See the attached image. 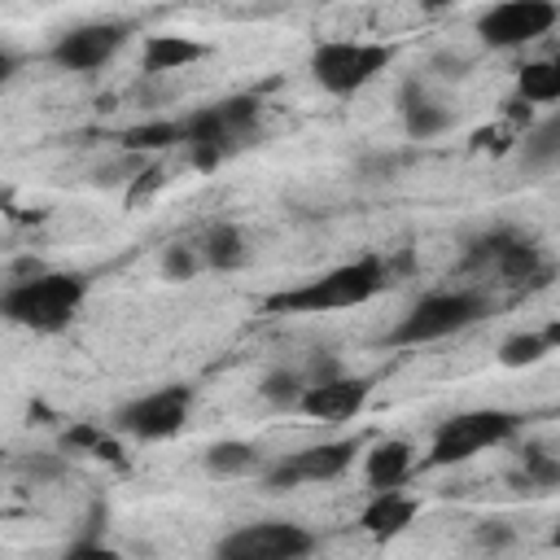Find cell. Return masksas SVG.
<instances>
[{"mask_svg":"<svg viewBox=\"0 0 560 560\" xmlns=\"http://www.w3.org/2000/svg\"><path fill=\"white\" fill-rule=\"evenodd\" d=\"M368 394H372V381H363V376H328V381H311L306 385L298 411L311 416V420L332 424V420L359 416L363 402H368Z\"/></svg>","mask_w":560,"mask_h":560,"instance_id":"cell-13","label":"cell"},{"mask_svg":"<svg viewBox=\"0 0 560 560\" xmlns=\"http://www.w3.org/2000/svg\"><path fill=\"white\" fill-rule=\"evenodd\" d=\"M306 385H311V381H302L293 368H276V372H267V376H262V385H258V389H262V398H267V402H276V407H298V402H302V394H306Z\"/></svg>","mask_w":560,"mask_h":560,"instance_id":"cell-24","label":"cell"},{"mask_svg":"<svg viewBox=\"0 0 560 560\" xmlns=\"http://www.w3.org/2000/svg\"><path fill=\"white\" fill-rule=\"evenodd\" d=\"M411 464H416L411 442H402V438H385V442H376V446L368 451L363 472H368V486L381 494V490H398V486L411 477Z\"/></svg>","mask_w":560,"mask_h":560,"instance_id":"cell-15","label":"cell"},{"mask_svg":"<svg viewBox=\"0 0 560 560\" xmlns=\"http://www.w3.org/2000/svg\"><path fill=\"white\" fill-rule=\"evenodd\" d=\"M494 311V302L481 289H438L424 293L389 332V346H429L442 337H455L472 324H481Z\"/></svg>","mask_w":560,"mask_h":560,"instance_id":"cell-4","label":"cell"},{"mask_svg":"<svg viewBox=\"0 0 560 560\" xmlns=\"http://www.w3.org/2000/svg\"><path fill=\"white\" fill-rule=\"evenodd\" d=\"M122 44H127V22H83L57 35V44L48 48V61L70 74H92L105 61H114Z\"/></svg>","mask_w":560,"mask_h":560,"instance_id":"cell-12","label":"cell"},{"mask_svg":"<svg viewBox=\"0 0 560 560\" xmlns=\"http://www.w3.org/2000/svg\"><path fill=\"white\" fill-rule=\"evenodd\" d=\"M547 350H551V337H547V332H512V337L499 346V363L525 368V363L547 359Z\"/></svg>","mask_w":560,"mask_h":560,"instance_id":"cell-23","label":"cell"},{"mask_svg":"<svg viewBox=\"0 0 560 560\" xmlns=\"http://www.w3.org/2000/svg\"><path fill=\"white\" fill-rule=\"evenodd\" d=\"M201 468L210 472V477H245V472H258V451L249 446V442H214V446H206V455H201Z\"/></svg>","mask_w":560,"mask_h":560,"instance_id":"cell-20","label":"cell"},{"mask_svg":"<svg viewBox=\"0 0 560 560\" xmlns=\"http://www.w3.org/2000/svg\"><path fill=\"white\" fill-rule=\"evenodd\" d=\"M516 101H525V105L560 101V52L538 57V61H525L516 70Z\"/></svg>","mask_w":560,"mask_h":560,"instance_id":"cell-18","label":"cell"},{"mask_svg":"<svg viewBox=\"0 0 560 560\" xmlns=\"http://www.w3.org/2000/svg\"><path fill=\"white\" fill-rule=\"evenodd\" d=\"M472 538H477V547H481V551H503V547H512L516 529H512L508 521H481Z\"/></svg>","mask_w":560,"mask_h":560,"instance_id":"cell-27","label":"cell"},{"mask_svg":"<svg viewBox=\"0 0 560 560\" xmlns=\"http://www.w3.org/2000/svg\"><path fill=\"white\" fill-rule=\"evenodd\" d=\"M551 542H556V547H560V529H556V534H551Z\"/></svg>","mask_w":560,"mask_h":560,"instance_id":"cell-30","label":"cell"},{"mask_svg":"<svg viewBox=\"0 0 560 560\" xmlns=\"http://www.w3.org/2000/svg\"><path fill=\"white\" fill-rule=\"evenodd\" d=\"M66 560H122L114 547L105 542H92V538H79L74 547H66Z\"/></svg>","mask_w":560,"mask_h":560,"instance_id":"cell-28","label":"cell"},{"mask_svg":"<svg viewBox=\"0 0 560 560\" xmlns=\"http://www.w3.org/2000/svg\"><path fill=\"white\" fill-rule=\"evenodd\" d=\"M398 57L394 44H363V39H328L311 52V79L328 96H354L368 88L389 61Z\"/></svg>","mask_w":560,"mask_h":560,"instance_id":"cell-6","label":"cell"},{"mask_svg":"<svg viewBox=\"0 0 560 560\" xmlns=\"http://www.w3.org/2000/svg\"><path fill=\"white\" fill-rule=\"evenodd\" d=\"M451 122H455V114H451L442 101L424 96L420 83H407V88H402V127H407L411 140H433V136H442Z\"/></svg>","mask_w":560,"mask_h":560,"instance_id":"cell-16","label":"cell"},{"mask_svg":"<svg viewBox=\"0 0 560 560\" xmlns=\"http://www.w3.org/2000/svg\"><path fill=\"white\" fill-rule=\"evenodd\" d=\"M521 162L525 166L560 162V109L547 114L542 122H534L529 131H521Z\"/></svg>","mask_w":560,"mask_h":560,"instance_id":"cell-22","label":"cell"},{"mask_svg":"<svg viewBox=\"0 0 560 560\" xmlns=\"http://www.w3.org/2000/svg\"><path fill=\"white\" fill-rule=\"evenodd\" d=\"M13 70H18V52L9 44H0V79H13Z\"/></svg>","mask_w":560,"mask_h":560,"instance_id":"cell-29","label":"cell"},{"mask_svg":"<svg viewBox=\"0 0 560 560\" xmlns=\"http://www.w3.org/2000/svg\"><path fill=\"white\" fill-rule=\"evenodd\" d=\"M416 512H420V499H416V494L381 490V494H372V503L363 508L359 525H363V534H368L372 542H389V538H398V534L416 521Z\"/></svg>","mask_w":560,"mask_h":560,"instance_id":"cell-14","label":"cell"},{"mask_svg":"<svg viewBox=\"0 0 560 560\" xmlns=\"http://www.w3.org/2000/svg\"><path fill=\"white\" fill-rule=\"evenodd\" d=\"M560 22V9L551 0H503V4H490L481 18H477V35L486 48H525L534 44L538 35H547L551 26Z\"/></svg>","mask_w":560,"mask_h":560,"instance_id":"cell-10","label":"cell"},{"mask_svg":"<svg viewBox=\"0 0 560 560\" xmlns=\"http://www.w3.org/2000/svg\"><path fill=\"white\" fill-rule=\"evenodd\" d=\"M201 267H206V262H201V249H192V245H171V249L162 254V276L175 280V284L192 280Z\"/></svg>","mask_w":560,"mask_h":560,"instance_id":"cell-26","label":"cell"},{"mask_svg":"<svg viewBox=\"0 0 560 560\" xmlns=\"http://www.w3.org/2000/svg\"><path fill=\"white\" fill-rule=\"evenodd\" d=\"M389 280V267L381 258H354V262H341L315 280H302L293 289H280L271 293L262 306L271 315H324V311H350V306H363L372 302Z\"/></svg>","mask_w":560,"mask_h":560,"instance_id":"cell-1","label":"cell"},{"mask_svg":"<svg viewBox=\"0 0 560 560\" xmlns=\"http://www.w3.org/2000/svg\"><path fill=\"white\" fill-rule=\"evenodd\" d=\"M88 298L83 271H39L31 280H13L0 298V311L9 324L31 332H61Z\"/></svg>","mask_w":560,"mask_h":560,"instance_id":"cell-2","label":"cell"},{"mask_svg":"<svg viewBox=\"0 0 560 560\" xmlns=\"http://www.w3.org/2000/svg\"><path fill=\"white\" fill-rule=\"evenodd\" d=\"M122 144L131 153H158L171 144H184V118H153V122H136L122 131Z\"/></svg>","mask_w":560,"mask_h":560,"instance_id":"cell-21","label":"cell"},{"mask_svg":"<svg viewBox=\"0 0 560 560\" xmlns=\"http://www.w3.org/2000/svg\"><path fill=\"white\" fill-rule=\"evenodd\" d=\"M315 551V534L298 521H254L219 538L214 560H306Z\"/></svg>","mask_w":560,"mask_h":560,"instance_id":"cell-8","label":"cell"},{"mask_svg":"<svg viewBox=\"0 0 560 560\" xmlns=\"http://www.w3.org/2000/svg\"><path fill=\"white\" fill-rule=\"evenodd\" d=\"M359 438H332V442H315V446H302L276 464L262 468V490L271 494H284L293 486H311V481H337L354 455H359Z\"/></svg>","mask_w":560,"mask_h":560,"instance_id":"cell-7","label":"cell"},{"mask_svg":"<svg viewBox=\"0 0 560 560\" xmlns=\"http://www.w3.org/2000/svg\"><path fill=\"white\" fill-rule=\"evenodd\" d=\"M245 254H249L245 249V236L232 223H214L206 232V241H201V262L210 271H236V267H245Z\"/></svg>","mask_w":560,"mask_h":560,"instance_id":"cell-19","label":"cell"},{"mask_svg":"<svg viewBox=\"0 0 560 560\" xmlns=\"http://www.w3.org/2000/svg\"><path fill=\"white\" fill-rule=\"evenodd\" d=\"M521 416L499 411V407H477V411H455L433 429L429 442V468H446V464H464L490 446H503L508 438H516Z\"/></svg>","mask_w":560,"mask_h":560,"instance_id":"cell-5","label":"cell"},{"mask_svg":"<svg viewBox=\"0 0 560 560\" xmlns=\"http://www.w3.org/2000/svg\"><path fill=\"white\" fill-rule=\"evenodd\" d=\"M206 57V44L188 39V35H149L140 48V61L149 74H166V70H184L192 61Z\"/></svg>","mask_w":560,"mask_h":560,"instance_id":"cell-17","label":"cell"},{"mask_svg":"<svg viewBox=\"0 0 560 560\" xmlns=\"http://www.w3.org/2000/svg\"><path fill=\"white\" fill-rule=\"evenodd\" d=\"M468 267H486L503 284H525L542 280V249L512 228H494L468 245Z\"/></svg>","mask_w":560,"mask_h":560,"instance_id":"cell-11","label":"cell"},{"mask_svg":"<svg viewBox=\"0 0 560 560\" xmlns=\"http://www.w3.org/2000/svg\"><path fill=\"white\" fill-rule=\"evenodd\" d=\"M516 486H529V490H542V486H556L560 481V464L542 451H525V468L512 477Z\"/></svg>","mask_w":560,"mask_h":560,"instance_id":"cell-25","label":"cell"},{"mask_svg":"<svg viewBox=\"0 0 560 560\" xmlns=\"http://www.w3.org/2000/svg\"><path fill=\"white\" fill-rule=\"evenodd\" d=\"M258 140V101L254 96H223L206 109L184 118V149L197 171H214L223 158Z\"/></svg>","mask_w":560,"mask_h":560,"instance_id":"cell-3","label":"cell"},{"mask_svg":"<svg viewBox=\"0 0 560 560\" xmlns=\"http://www.w3.org/2000/svg\"><path fill=\"white\" fill-rule=\"evenodd\" d=\"M188 407H192L188 385H162V389H149V394L122 402L114 411V429L136 438V442H162V438H175L184 429Z\"/></svg>","mask_w":560,"mask_h":560,"instance_id":"cell-9","label":"cell"}]
</instances>
